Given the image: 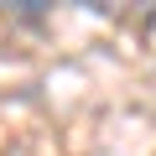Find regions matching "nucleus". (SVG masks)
Here are the masks:
<instances>
[{"label": "nucleus", "instance_id": "nucleus-1", "mask_svg": "<svg viewBox=\"0 0 156 156\" xmlns=\"http://www.w3.org/2000/svg\"><path fill=\"white\" fill-rule=\"evenodd\" d=\"M5 11L21 16V21H42V16L52 11V0H5Z\"/></svg>", "mask_w": 156, "mask_h": 156}]
</instances>
